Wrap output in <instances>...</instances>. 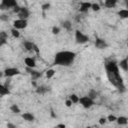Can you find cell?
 <instances>
[{"mask_svg": "<svg viewBox=\"0 0 128 128\" xmlns=\"http://www.w3.org/2000/svg\"><path fill=\"white\" fill-rule=\"evenodd\" d=\"M125 4H126V7H127V9H128V1H127V2H125Z\"/></svg>", "mask_w": 128, "mask_h": 128, "instance_id": "cell-37", "label": "cell"}, {"mask_svg": "<svg viewBox=\"0 0 128 128\" xmlns=\"http://www.w3.org/2000/svg\"><path fill=\"white\" fill-rule=\"evenodd\" d=\"M18 74H20L19 69L14 68V67H12V68H6V69L4 70V75H5L6 77H13V76L18 75Z\"/></svg>", "mask_w": 128, "mask_h": 128, "instance_id": "cell-6", "label": "cell"}, {"mask_svg": "<svg viewBox=\"0 0 128 128\" xmlns=\"http://www.w3.org/2000/svg\"><path fill=\"white\" fill-rule=\"evenodd\" d=\"M91 9H92L93 11H99V10H100V5L97 4V3H94V4H92Z\"/></svg>", "mask_w": 128, "mask_h": 128, "instance_id": "cell-28", "label": "cell"}, {"mask_svg": "<svg viewBox=\"0 0 128 128\" xmlns=\"http://www.w3.org/2000/svg\"><path fill=\"white\" fill-rule=\"evenodd\" d=\"M24 63L27 67H31V68H35L36 67V63H35V60L31 57H26L24 59Z\"/></svg>", "mask_w": 128, "mask_h": 128, "instance_id": "cell-12", "label": "cell"}, {"mask_svg": "<svg viewBox=\"0 0 128 128\" xmlns=\"http://www.w3.org/2000/svg\"><path fill=\"white\" fill-rule=\"evenodd\" d=\"M95 47L98 48V49H104L106 47H108V44L101 38H96V41H95Z\"/></svg>", "mask_w": 128, "mask_h": 128, "instance_id": "cell-10", "label": "cell"}, {"mask_svg": "<svg viewBox=\"0 0 128 128\" xmlns=\"http://www.w3.org/2000/svg\"><path fill=\"white\" fill-rule=\"evenodd\" d=\"M73 104V102L70 100V99H68V100H66V102H65V105L67 106V107H70L71 105Z\"/></svg>", "mask_w": 128, "mask_h": 128, "instance_id": "cell-34", "label": "cell"}, {"mask_svg": "<svg viewBox=\"0 0 128 128\" xmlns=\"http://www.w3.org/2000/svg\"><path fill=\"white\" fill-rule=\"evenodd\" d=\"M127 47H128V43H127Z\"/></svg>", "mask_w": 128, "mask_h": 128, "instance_id": "cell-39", "label": "cell"}, {"mask_svg": "<svg viewBox=\"0 0 128 128\" xmlns=\"http://www.w3.org/2000/svg\"><path fill=\"white\" fill-rule=\"evenodd\" d=\"M1 3L6 7V9L14 8L15 6H17V1L16 0H2Z\"/></svg>", "mask_w": 128, "mask_h": 128, "instance_id": "cell-11", "label": "cell"}, {"mask_svg": "<svg viewBox=\"0 0 128 128\" xmlns=\"http://www.w3.org/2000/svg\"><path fill=\"white\" fill-rule=\"evenodd\" d=\"M105 69H106V74H107L109 82L112 85H114L120 92L125 91V86L123 84V79L119 73L118 65L112 61L107 62L105 64Z\"/></svg>", "mask_w": 128, "mask_h": 128, "instance_id": "cell-1", "label": "cell"}, {"mask_svg": "<svg viewBox=\"0 0 128 128\" xmlns=\"http://www.w3.org/2000/svg\"><path fill=\"white\" fill-rule=\"evenodd\" d=\"M108 120L105 118V117H101L100 119H99V124H101V125H103V124H105L106 122H107Z\"/></svg>", "mask_w": 128, "mask_h": 128, "instance_id": "cell-32", "label": "cell"}, {"mask_svg": "<svg viewBox=\"0 0 128 128\" xmlns=\"http://www.w3.org/2000/svg\"><path fill=\"white\" fill-rule=\"evenodd\" d=\"M26 71L31 74L32 80H36V79H38V78L41 77V73L38 72V71H36V70H34V68H31V67H27L26 66Z\"/></svg>", "mask_w": 128, "mask_h": 128, "instance_id": "cell-8", "label": "cell"}, {"mask_svg": "<svg viewBox=\"0 0 128 128\" xmlns=\"http://www.w3.org/2000/svg\"><path fill=\"white\" fill-rule=\"evenodd\" d=\"M23 45H24V48L25 50L27 51H34V43H32L31 41H28V40H25L23 42Z\"/></svg>", "mask_w": 128, "mask_h": 128, "instance_id": "cell-13", "label": "cell"}, {"mask_svg": "<svg viewBox=\"0 0 128 128\" xmlns=\"http://www.w3.org/2000/svg\"><path fill=\"white\" fill-rule=\"evenodd\" d=\"M52 33H53L54 35H57V34H59V33H60V28H59V27H56V26H54V27L52 28Z\"/></svg>", "mask_w": 128, "mask_h": 128, "instance_id": "cell-30", "label": "cell"}, {"mask_svg": "<svg viewBox=\"0 0 128 128\" xmlns=\"http://www.w3.org/2000/svg\"><path fill=\"white\" fill-rule=\"evenodd\" d=\"M107 120H108V121H110V122H114V121H116V120H117V117H116V116H114V115H109V116L107 117Z\"/></svg>", "mask_w": 128, "mask_h": 128, "instance_id": "cell-31", "label": "cell"}, {"mask_svg": "<svg viewBox=\"0 0 128 128\" xmlns=\"http://www.w3.org/2000/svg\"><path fill=\"white\" fill-rule=\"evenodd\" d=\"M97 92H96V90H94V89H91L90 91H89V93H88V96L91 98V99H96L97 98Z\"/></svg>", "mask_w": 128, "mask_h": 128, "instance_id": "cell-23", "label": "cell"}, {"mask_svg": "<svg viewBox=\"0 0 128 128\" xmlns=\"http://www.w3.org/2000/svg\"><path fill=\"white\" fill-rule=\"evenodd\" d=\"M7 39H8L7 33L5 31H1L0 32V46H3L4 44H6L7 43Z\"/></svg>", "mask_w": 128, "mask_h": 128, "instance_id": "cell-14", "label": "cell"}, {"mask_svg": "<svg viewBox=\"0 0 128 128\" xmlns=\"http://www.w3.org/2000/svg\"><path fill=\"white\" fill-rule=\"evenodd\" d=\"M7 127H10V128H15V125H13V124H11V123H8V124H7Z\"/></svg>", "mask_w": 128, "mask_h": 128, "instance_id": "cell-35", "label": "cell"}, {"mask_svg": "<svg viewBox=\"0 0 128 128\" xmlns=\"http://www.w3.org/2000/svg\"><path fill=\"white\" fill-rule=\"evenodd\" d=\"M79 102L80 104L84 107V108H90L93 104H94V100L91 99L89 96H83L79 98Z\"/></svg>", "mask_w": 128, "mask_h": 128, "instance_id": "cell-4", "label": "cell"}, {"mask_svg": "<svg viewBox=\"0 0 128 128\" xmlns=\"http://www.w3.org/2000/svg\"><path fill=\"white\" fill-rule=\"evenodd\" d=\"M127 1H128V0H125V2H127Z\"/></svg>", "mask_w": 128, "mask_h": 128, "instance_id": "cell-38", "label": "cell"}, {"mask_svg": "<svg viewBox=\"0 0 128 128\" xmlns=\"http://www.w3.org/2000/svg\"><path fill=\"white\" fill-rule=\"evenodd\" d=\"M119 66H120V68H121L122 70L128 71V57H126V58H124L123 60H121L120 63H119Z\"/></svg>", "mask_w": 128, "mask_h": 128, "instance_id": "cell-16", "label": "cell"}, {"mask_svg": "<svg viewBox=\"0 0 128 128\" xmlns=\"http://www.w3.org/2000/svg\"><path fill=\"white\" fill-rule=\"evenodd\" d=\"M57 127H61V128H65V124H58Z\"/></svg>", "mask_w": 128, "mask_h": 128, "instance_id": "cell-36", "label": "cell"}, {"mask_svg": "<svg viewBox=\"0 0 128 128\" xmlns=\"http://www.w3.org/2000/svg\"><path fill=\"white\" fill-rule=\"evenodd\" d=\"M13 27L16 29H24L27 27V20L26 19H17L13 22Z\"/></svg>", "mask_w": 128, "mask_h": 128, "instance_id": "cell-5", "label": "cell"}, {"mask_svg": "<svg viewBox=\"0 0 128 128\" xmlns=\"http://www.w3.org/2000/svg\"><path fill=\"white\" fill-rule=\"evenodd\" d=\"M8 94H10V91H9L8 87L3 85V84H1L0 85V95L1 96H5V95H8Z\"/></svg>", "mask_w": 128, "mask_h": 128, "instance_id": "cell-17", "label": "cell"}, {"mask_svg": "<svg viewBox=\"0 0 128 128\" xmlns=\"http://www.w3.org/2000/svg\"><path fill=\"white\" fill-rule=\"evenodd\" d=\"M54 74H55V71L53 69H48L46 71V77L47 78H52L54 76Z\"/></svg>", "mask_w": 128, "mask_h": 128, "instance_id": "cell-27", "label": "cell"}, {"mask_svg": "<svg viewBox=\"0 0 128 128\" xmlns=\"http://www.w3.org/2000/svg\"><path fill=\"white\" fill-rule=\"evenodd\" d=\"M76 57V53L72 51H60L56 53L54 64L60 66H70Z\"/></svg>", "mask_w": 128, "mask_h": 128, "instance_id": "cell-2", "label": "cell"}, {"mask_svg": "<svg viewBox=\"0 0 128 128\" xmlns=\"http://www.w3.org/2000/svg\"><path fill=\"white\" fill-rule=\"evenodd\" d=\"M11 34H12V36L15 37V38H18V37L20 36V33H19L18 29H16V28H12V29H11Z\"/></svg>", "mask_w": 128, "mask_h": 128, "instance_id": "cell-26", "label": "cell"}, {"mask_svg": "<svg viewBox=\"0 0 128 128\" xmlns=\"http://www.w3.org/2000/svg\"><path fill=\"white\" fill-rule=\"evenodd\" d=\"M49 8H50V4H49V3H45V4H43V5L41 6V9H42L43 12H45V11L48 10Z\"/></svg>", "mask_w": 128, "mask_h": 128, "instance_id": "cell-29", "label": "cell"}, {"mask_svg": "<svg viewBox=\"0 0 128 128\" xmlns=\"http://www.w3.org/2000/svg\"><path fill=\"white\" fill-rule=\"evenodd\" d=\"M29 14H30L29 10H28L27 8H25V7H21L19 13H17L19 19H26V20H27V18L29 17Z\"/></svg>", "mask_w": 128, "mask_h": 128, "instance_id": "cell-7", "label": "cell"}, {"mask_svg": "<svg viewBox=\"0 0 128 128\" xmlns=\"http://www.w3.org/2000/svg\"><path fill=\"white\" fill-rule=\"evenodd\" d=\"M118 16L122 19H127L128 18V9H121L118 11Z\"/></svg>", "mask_w": 128, "mask_h": 128, "instance_id": "cell-19", "label": "cell"}, {"mask_svg": "<svg viewBox=\"0 0 128 128\" xmlns=\"http://www.w3.org/2000/svg\"><path fill=\"white\" fill-rule=\"evenodd\" d=\"M116 4H117V0H105L104 2L105 7L107 8H113L116 6Z\"/></svg>", "mask_w": 128, "mask_h": 128, "instance_id": "cell-18", "label": "cell"}, {"mask_svg": "<svg viewBox=\"0 0 128 128\" xmlns=\"http://www.w3.org/2000/svg\"><path fill=\"white\" fill-rule=\"evenodd\" d=\"M20 9H21V7L20 6H15L14 8H13V12H15V13H19V11H20Z\"/></svg>", "mask_w": 128, "mask_h": 128, "instance_id": "cell-33", "label": "cell"}, {"mask_svg": "<svg viewBox=\"0 0 128 128\" xmlns=\"http://www.w3.org/2000/svg\"><path fill=\"white\" fill-rule=\"evenodd\" d=\"M10 110L13 112V113H16V114H18V113H20V108L16 105V104H13V105H11L10 106Z\"/></svg>", "mask_w": 128, "mask_h": 128, "instance_id": "cell-24", "label": "cell"}, {"mask_svg": "<svg viewBox=\"0 0 128 128\" xmlns=\"http://www.w3.org/2000/svg\"><path fill=\"white\" fill-rule=\"evenodd\" d=\"M92 4L89 3V2H81L80 3V8H79V11L81 13H86L88 12V10L91 8Z\"/></svg>", "mask_w": 128, "mask_h": 128, "instance_id": "cell-9", "label": "cell"}, {"mask_svg": "<svg viewBox=\"0 0 128 128\" xmlns=\"http://www.w3.org/2000/svg\"><path fill=\"white\" fill-rule=\"evenodd\" d=\"M116 121H117V123H118L119 125H126V124L128 123V119H127L125 116H120V117H118Z\"/></svg>", "mask_w": 128, "mask_h": 128, "instance_id": "cell-20", "label": "cell"}, {"mask_svg": "<svg viewBox=\"0 0 128 128\" xmlns=\"http://www.w3.org/2000/svg\"><path fill=\"white\" fill-rule=\"evenodd\" d=\"M61 26H62L64 29H66V30H70L71 27H72V24H71L70 21L66 20V21H63V22L61 23Z\"/></svg>", "mask_w": 128, "mask_h": 128, "instance_id": "cell-22", "label": "cell"}, {"mask_svg": "<svg viewBox=\"0 0 128 128\" xmlns=\"http://www.w3.org/2000/svg\"><path fill=\"white\" fill-rule=\"evenodd\" d=\"M69 99L73 102V103H78L79 102V97L76 95V94H71L69 96Z\"/></svg>", "mask_w": 128, "mask_h": 128, "instance_id": "cell-25", "label": "cell"}, {"mask_svg": "<svg viewBox=\"0 0 128 128\" xmlns=\"http://www.w3.org/2000/svg\"><path fill=\"white\" fill-rule=\"evenodd\" d=\"M21 116H22V118H23L24 120H26V121H29V122H32V121H34V119H35L34 115H33L32 113H29V112L23 113Z\"/></svg>", "mask_w": 128, "mask_h": 128, "instance_id": "cell-15", "label": "cell"}, {"mask_svg": "<svg viewBox=\"0 0 128 128\" xmlns=\"http://www.w3.org/2000/svg\"><path fill=\"white\" fill-rule=\"evenodd\" d=\"M48 90H49L48 87H45V86H39V87H37L36 92H37L38 94H45Z\"/></svg>", "mask_w": 128, "mask_h": 128, "instance_id": "cell-21", "label": "cell"}, {"mask_svg": "<svg viewBox=\"0 0 128 128\" xmlns=\"http://www.w3.org/2000/svg\"><path fill=\"white\" fill-rule=\"evenodd\" d=\"M75 40H76V42L78 44H84V43H86V42L89 41V38H88L87 35H85L81 31L76 30L75 31Z\"/></svg>", "mask_w": 128, "mask_h": 128, "instance_id": "cell-3", "label": "cell"}]
</instances>
